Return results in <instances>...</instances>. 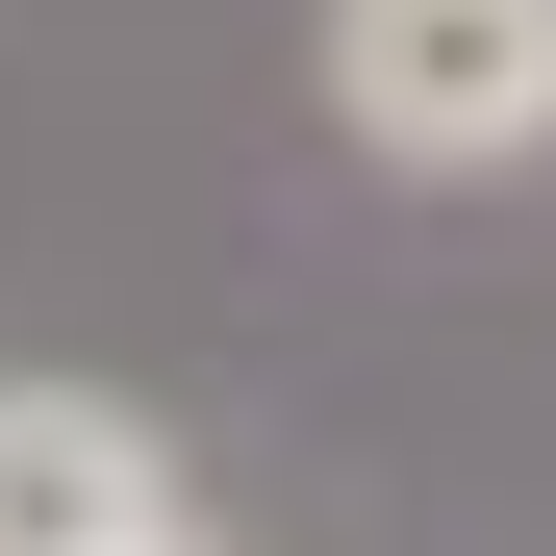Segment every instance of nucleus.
Wrapping results in <instances>:
<instances>
[{
	"label": "nucleus",
	"instance_id": "f257e3e1",
	"mask_svg": "<svg viewBox=\"0 0 556 556\" xmlns=\"http://www.w3.org/2000/svg\"><path fill=\"white\" fill-rule=\"evenodd\" d=\"M329 102L380 127L405 177L556 152V0H329Z\"/></svg>",
	"mask_w": 556,
	"mask_h": 556
},
{
	"label": "nucleus",
	"instance_id": "f03ea898",
	"mask_svg": "<svg viewBox=\"0 0 556 556\" xmlns=\"http://www.w3.org/2000/svg\"><path fill=\"white\" fill-rule=\"evenodd\" d=\"M0 556H177L152 430H127V405H76V380H0Z\"/></svg>",
	"mask_w": 556,
	"mask_h": 556
}]
</instances>
